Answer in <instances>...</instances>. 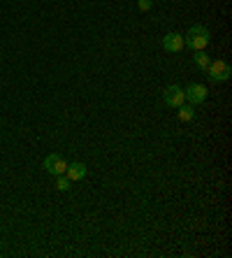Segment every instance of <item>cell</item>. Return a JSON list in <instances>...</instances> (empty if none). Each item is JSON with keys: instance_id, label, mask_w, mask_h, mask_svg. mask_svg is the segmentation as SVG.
I'll use <instances>...</instances> for the list:
<instances>
[{"instance_id": "obj_6", "label": "cell", "mask_w": 232, "mask_h": 258, "mask_svg": "<svg viewBox=\"0 0 232 258\" xmlns=\"http://www.w3.org/2000/svg\"><path fill=\"white\" fill-rule=\"evenodd\" d=\"M186 44H184V35L181 33H167L165 37H163V49L165 51H172V54H177V51H181Z\"/></svg>"}, {"instance_id": "obj_2", "label": "cell", "mask_w": 232, "mask_h": 258, "mask_svg": "<svg viewBox=\"0 0 232 258\" xmlns=\"http://www.w3.org/2000/svg\"><path fill=\"white\" fill-rule=\"evenodd\" d=\"M207 72H209V79L211 82H227L230 79V75H232V70H230V66H227L225 60H211L207 66Z\"/></svg>"}, {"instance_id": "obj_11", "label": "cell", "mask_w": 232, "mask_h": 258, "mask_svg": "<svg viewBox=\"0 0 232 258\" xmlns=\"http://www.w3.org/2000/svg\"><path fill=\"white\" fill-rule=\"evenodd\" d=\"M137 5H139V10H142V12H149L151 7H153V0H139Z\"/></svg>"}, {"instance_id": "obj_9", "label": "cell", "mask_w": 232, "mask_h": 258, "mask_svg": "<svg viewBox=\"0 0 232 258\" xmlns=\"http://www.w3.org/2000/svg\"><path fill=\"white\" fill-rule=\"evenodd\" d=\"M193 60H195V66L200 68V70H207V66L211 63V58L207 56V51L204 49H200V51H195V56H193Z\"/></svg>"}, {"instance_id": "obj_7", "label": "cell", "mask_w": 232, "mask_h": 258, "mask_svg": "<svg viewBox=\"0 0 232 258\" xmlns=\"http://www.w3.org/2000/svg\"><path fill=\"white\" fill-rule=\"evenodd\" d=\"M86 165L84 163H67V170H65V177L70 181H82L86 177Z\"/></svg>"}, {"instance_id": "obj_10", "label": "cell", "mask_w": 232, "mask_h": 258, "mask_svg": "<svg viewBox=\"0 0 232 258\" xmlns=\"http://www.w3.org/2000/svg\"><path fill=\"white\" fill-rule=\"evenodd\" d=\"M56 188H58V191H70V179H67L65 174H58V179H56Z\"/></svg>"}, {"instance_id": "obj_4", "label": "cell", "mask_w": 232, "mask_h": 258, "mask_svg": "<svg viewBox=\"0 0 232 258\" xmlns=\"http://www.w3.org/2000/svg\"><path fill=\"white\" fill-rule=\"evenodd\" d=\"M207 93H209V91H207V86H204V84H191V86H186V89H184L186 100L191 102L193 107L207 100Z\"/></svg>"}, {"instance_id": "obj_5", "label": "cell", "mask_w": 232, "mask_h": 258, "mask_svg": "<svg viewBox=\"0 0 232 258\" xmlns=\"http://www.w3.org/2000/svg\"><path fill=\"white\" fill-rule=\"evenodd\" d=\"M44 170H47L49 174H65L67 170V161L63 156H58V154H49L47 158H44Z\"/></svg>"}, {"instance_id": "obj_1", "label": "cell", "mask_w": 232, "mask_h": 258, "mask_svg": "<svg viewBox=\"0 0 232 258\" xmlns=\"http://www.w3.org/2000/svg\"><path fill=\"white\" fill-rule=\"evenodd\" d=\"M209 30L204 28V26H191V28H188V33H186L184 35V44L186 47H191L193 51H200V49H204L209 44Z\"/></svg>"}, {"instance_id": "obj_3", "label": "cell", "mask_w": 232, "mask_h": 258, "mask_svg": "<svg viewBox=\"0 0 232 258\" xmlns=\"http://www.w3.org/2000/svg\"><path fill=\"white\" fill-rule=\"evenodd\" d=\"M163 98H165V105H167V107H179V105H184V102H186L184 89H181L179 84L167 86V89L163 91Z\"/></svg>"}, {"instance_id": "obj_8", "label": "cell", "mask_w": 232, "mask_h": 258, "mask_svg": "<svg viewBox=\"0 0 232 258\" xmlns=\"http://www.w3.org/2000/svg\"><path fill=\"white\" fill-rule=\"evenodd\" d=\"M179 121H184V123H186V121H193V119H195V107H193V105H186V102H184V105H179Z\"/></svg>"}]
</instances>
